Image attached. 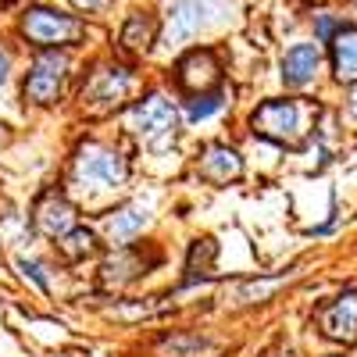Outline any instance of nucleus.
Masks as SVG:
<instances>
[{
  "mask_svg": "<svg viewBox=\"0 0 357 357\" xmlns=\"http://www.w3.org/2000/svg\"><path fill=\"white\" fill-rule=\"evenodd\" d=\"M225 18H229L225 0H175L165 22V47L168 50L186 47L190 40L207 33L211 25H222Z\"/></svg>",
  "mask_w": 357,
  "mask_h": 357,
  "instance_id": "f257e3e1",
  "label": "nucleus"
},
{
  "mask_svg": "<svg viewBox=\"0 0 357 357\" xmlns=\"http://www.w3.org/2000/svg\"><path fill=\"white\" fill-rule=\"evenodd\" d=\"M126 158L111 151V146H100V143H86L79 158H75V168H72V183L79 193H104V190H114L126 183Z\"/></svg>",
  "mask_w": 357,
  "mask_h": 357,
  "instance_id": "f03ea898",
  "label": "nucleus"
},
{
  "mask_svg": "<svg viewBox=\"0 0 357 357\" xmlns=\"http://www.w3.org/2000/svg\"><path fill=\"white\" fill-rule=\"evenodd\" d=\"M86 33V25L75 15H61L50 8H33L22 18V36L36 47H61V43H75Z\"/></svg>",
  "mask_w": 357,
  "mask_h": 357,
  "instance_id": "7ed1b4c3",
  "label": "nucleus"
},
{
  "mask_svg": "<svg viewBox=\"0 0 357 357\" xmlns=\"http://www.w3.org/2000/svg\"><path fill=\"white\" fill-rule=\"evenodd\" d=\"M68 79V57L65 54H40L25 75V100L54 104L61 97V86Z\"/></svg>",
  "mask_w": 357,
  "mask_h": 357,
  "instance_id": "20e7f679",
  "label": "nucleus"
},
{
  "mask_svg": "<svg viewBox=\"0 0 357 357\" xmlns=\"http://www.w3.org/2000/svg\"><path fill=\"white\" fill-rule=\"evenodd\" d=\"M254 129H257V136H268L275 143H296L304 132L301 107L293 100H268L254 111Z\"/></svg>",
  "mask_w": 357,
  "mask_h": 357,
  "instance_id": "39448f33",
  "label": "nucleus"
},
{
  "mask_svg": "<svg viewBox=\"0 0 357 357\" xmlns=\"http://www.w3.org/2000/svg\"><path fill=\"white\" fill-rule=\"evenodd\" d=\"M132 82H136V79H132V72H126V68H100L93 79H89L82 100H86L89 107H97V111L118 107V104L132 93Z\"/></svg>",
  "mask_w": 357,
  "mask_h": 357,
  "instance_id": "423d86ee",
  "label": "nucleus"
},
{
  "mask_svg": "<svg viewBox=\"0 0 357 357\" xmlns=\"http://www.w3.org/2000/svg\"><path fill=\"white\" fill-rule=\"evenodd\" d=\"M175 107L172 100H165L161 93L139 100L132 111H129V129L132 132H143V136H161V132H172L175 129Z\"/></svg>",
  "mask_w": 357,
  "mask_h": 357,
  "instance_id": "0eeeda50",
  "label": "nucleus"
},
{
  "mask_svg": "<svg viewBox=\"0 0 357 357\" xmlns=\"http://www.w3.org/2000/svg\"><path fill=\"white\" fill-rule=\"evenodd\" d=\"M218 57L211 50H193L190 57L178 61V86L190 89V93H204L218 82Z\"/></svg>",
  "mask_w": 357,
  "mask_h": 357,
  "instance_id": "6e6552de",
  "label": "nucleus"
},
{
  "mask_svg": "<svg viewBox=\"0 0 357 357\" xmlns=\"http://www.w3.org/2000/svg\"><path fill=\"white\" fill-rule=\"evenodd\" d=\"M321 333L329 340H340V343L357 340V296L354 293L340 296L329 311H321Z\"/></svg>",
  "mask_w": 357,
  "mask_h": 357,
  "instance_id": "1a4fd4ad",
  "label": "nucleus"
},
{
  "mask_svg": "<svg viewBox=\"0 0 357 357\" xmlns=\"http://www.w3.org/2000/svg\"><path fill=\"white\" fill-rule=\"evenodd\" d=\"M146 222H151V207L146 204H126L122 211H114L107 218L104 232H107L111 243H129V240H136V236L143 232Z\"/></svg>",
  "mask_w": 357,
  "mask_h": 357,
  "instance_id": "9d476101",
  "label": "nucleus"
},
{
  "mask_svg": "<svg viewBox=\"0 0 357 357\" xmlns=\"http://www.w3.org/2000/svg\"><path fill=\"white\" fill-rule=\"evenodd\" d=\"M318 47L314 43H296L293 50H286L282 57V79L286 86H307L318 72Z\"/></svg>",
  "mask_w": 357,
  "mask_h": 357,
  "instance_id": "9b49d317",
  "label": "nucleus"
},
{
  "mask_svg": "<svg viewBox=\"0 0 357 357\" xmlns=\"http://www.w3.org/2000/svg\"><path fill=\"white\" fill-rule=\"evenodd\" d=\"M75 225V211H72V204L61 200V197H47L40 207H36V229L43 236H65L72 232Z\"/></svg>",
  "mask_w": 357,
  "mask_h": 357,
  "instance_id": "f8f14e48",
  "label": "nucleus"
},
{
  "mask_svg": "<svg viewBox=\"0 0 357 357\" xmlns=\"http://www.w3.org/2000/svg\"><path fill=\"white\" fill-rule=\"evenodd\" d=\"M333 68L340 82H357V29L333 33Z\"/></svg>",
  "mask_w": 357,
  "mask_h": 357,
  "instance_id": "ddd939ff",
  "label": "nucleus"
},
{
  "mask_svg": "<svg viewBox=\"0 0 357 357\" xmlns=\"http://www.w3.org/2000/svg\"><path fill=\"white\" fill-rule=\"evenodd\" d=\"M200 172L211 178V183H229V178H240L243 161L236 151H229V146H211L200 161Z\"/></svg>",
  "mask_w": 357,
  "mask_h": 357,
  "instance_id": "4468645a",
  "label": "nucleus"
},
{
  "mask_svg": "<svg viewBox=\"0 0 357 357\" xmlns=\"http://www.w3.org/2000/svg\"><path fill=\"white\" fill-rule=\"evenodd\" d=\"M151 43H154V22L146 15H132L122 29V47L132 50V54H143Z\"/></svg>",
  "mask_w": 357,
  "mask_h": 357,
  "instance_id": "2eb2a0df",
  "label": "nucleus"
},
{
  "mask_svg": "<svg viewBox=\"0 0 357 357\" xmlns=\"http://www.w3.org/2000/svg\"><path fill=\"white\" fill-rule=\"evenodd\" d=\"M61 250L68 254V257H82V254H89V250H93V236H89L86 229H79V232H65L61 236Z\"/></svg>",
  "mask_w": 357,
  "mask_h": 357,
  "instance_id": "dca6fc26",
  "label": "nucleus"
},
{
  "mask_svg": "<svg viewBox=\"0 0 357 357\" xmlns=\"http://www.w3.org/2000/svg\"><path fill=\"white\" fill-rule=\"evenodd\" d=\"M225 107V97H204L197 104H190V122H200V118H211L215 111Z\"/></svg>",
  "mask_w": 357,
  "mask_h": 357,
  "instance_id": "f3484780",
  "label": "nucleus"
},
{
  "mask_svg": "<svg viewBox=\"0 0 357 357\" xmlns=\"http://www.w3.org/2000/svg\"><path fill=\"white\" fill-rule=\"evenodd\" d=\"M18 264H22L25 272L36 279V286H40V289H47V279H43V272H40V264H33V261H18Z\"/></svg>",
  "mask_w": 357,
  "mask_h": 357,
  "instance_id": "a211bd4d",
  "label": "nucleus"
},
{
  "mask_svg": "<svg viewBox=\"0 0 357 357\" xmlns=\"http://www.w3.org/2000/svg\"><path fill=\"white\" fill-rule=\"evenodd\" d=\"M72 4L79 11H100V8H107V0H72Z\"/></svg>",
  "mask_w": 357,
  "mask_h": 357,
  "instance_id": "6ab92c4d",
  "label": "nucleus"
},
{
  "mask_svg": "<svg viewBox=\"0 0 357 357\" xmlns=\"http://www.w3.org/2000/svg\"><path fill=\"white\" fill-rule=\"evenodd\" d=\"M8 68H11V57L0 50V86H4V79H8Z\"/></svg>",
  "mask_w": 357,
  "mask_h": 357,
  "instance_id": "aec40b11",
  "label": "nucleus"
},
{
  "mask_svg": "<svg viewBox=\"0 0 357 357\" xmlns=\"http://www.w3.org/2000/svg\"><path fill=\"white\" fill-rule=\"evenodd\" d=\"M350 114L357 118V89H354V97H350Z\"/></svg>",
  "mask_w": 357,
  "mask_h": 357,
  "instance_id": "412c9836",
  "label": "nucleus"
},
{
  "mask_svg": "<svg viewBox=\"0 0 357 357\" xmlns=\"http://www.w3.org/2000/svg\"><path fill=\"white\" fill-rule=\"evenodd\" d=\"M4 4H11V0H4Z\"/></svg>",
  "mask_w": 357,
  "mask_h": 357,
  "instance_id": "4be33fe9",
  "label": "nucleus"
}]
</instances>
